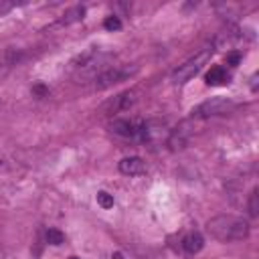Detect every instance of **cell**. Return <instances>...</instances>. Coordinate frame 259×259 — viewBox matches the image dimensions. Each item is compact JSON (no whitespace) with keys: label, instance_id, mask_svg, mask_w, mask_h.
<instances>
[{"label":"cell","instance_id":"6da1fadb","mask_svg":"<svg viewBox=\"0 0 259 259\" xmlns=\"http://www.w3.org/2000/svg\"><path fill=\"white\" fill-rule=\"evenodd\" d=\"M206 231L212 239L221 243H235V241H243L249 235V223L243 217L219 214L206 223Z\"/></svg>","mask_w":259,"mask_h":259},{"label":"cell","instance_id":"7a4b0ae2","mask_svg":"<svg viewBox=\"0 0 259 259\" xmlns=\"http://www.w3.org/2000/svg\"><path fill=\"white\" fill-rule=\"evenodd\" d=\"M210 55H212V49H202L200 53H196L194 57H190L186 63H182V65L172 73V81H174L176 85L188 83V81L202 69V65H206V61L210 59Z\"/></svg>","mask_w":259,"mask_h":259},{"label":"cell","instance_id":"3957f363","mask_svg":"<svg viewBox=\"0 0 259 259\" xmlns=\"http://www.w3.org/2000/svg\"><path fill=\"white\" fill-rule=\"evenodd\" d=\"M138 71V67H127V65H117V67H109L103 69L99 75L93 77V89H107L115 83H121L125 79H130L134 73Z\"/></svg>","mask_w":259,"mask_h":259},{"label":"cell","instance_id":"277c9868","mask_svg":"<svg viewBox=\"0 0 259 259\" xmlns=\"http://www.w3.org/2000/svg\"><path fill=\"white\" fill-rule=\"evenodd\" d=\"M235 101L229 97H210L206 101H202L196 109H192V117H212V115H223L229 113L231 109H235Z\"/></svg>","mask_w":259,"mask_h":259},{"label":"cell","instance_id":"5b68a950","mask_svg":"<svg viewBox=\"0 0 259 259\" xmlns=\"http://www.w3.org/2000/svg\"><path fill=\"white\" fill-rule=\"evenodd\" d=\"M134 101H136V93L134 91H123V93H119V95H115L113 99H109L105 105H103V109H105V113H119V111H125V109H130L132 105H134Z\"/></svg>","mask_w":259,"mask_h":259},{"label":"cell","instance_id":"8992f818","mask_svg":"<svg viewBox=\"0 0 259 259\" xmlns=\"http://www.w3.org/2000/svg\"><path fill=\"white\" fill-rule=\"evenodd\" d=\"M190 136H192V123H190V121H182V123L170 134V138H168L170 150H182V148L188 144Z\"/></svg>","mask_w":259,"mask_h":259},{"label":"cell","instance_id":"52a82bcc","mask_svg":"<svg viewBox=\"0 0 259 259\" xmlns=\"http://www.w3.org/2000/svg\"><path fill=\"white\" fill-rule=\"evenodd\" d=\"M119 172L125 174V176H138V174H144L146 172V164H144L142 158L130 156V158H123L119 162Z\"/></svg>","mask_w":259,"mask_h":259},{"label":"cell","instance_id":"ba28073f","mask_svg":"<svg viewBox=\"0 0 259 259\" xmlns=\"http://www.w3.org/2000/svg\"><path fill=\"white\" fill-rule=\"evenodd\" d=\"M20 61V53L14 49H4L0 51V81L12 71V67Z\"/></svg>","mask_w":259,"mask_h":259},{"label":"cell","instance_id":"9c48e42d","mask_svg":"<svg viewBox=\"0 0 259 259\" xmlns=\"http://www.w3.org/2000/svg\"><path fill=\"white\" fill-rule=\"evenodd\" d=\"M138 123L140 121H130V119H115L109 127L113 134L121 136V138H136L138 136Z\"/></svg>","mask_w":259,"mask_h":259},{"label":"cell","instance_id":"30bf717a","mask_svg":"<svg viewBox=\"0 0 259 259\" xmlns=\"http://www.w3.org/2000/svg\"><path fill=\"white\" fill-rule=\"evenodd\" d=\"M182 247L188 255H196L202 247H204V239L200 233H188L184 239H182Z\"/></svg>","mask_w":259,"mask_h":259},{"label":"cell","instance_id":"8fae6325","mask_svg":"<svg viewBox=\"0 0 259 259\" xmlns=\"http://www.w3.org/2000/svg\"><path fill=\"white\" fill-rule=\"evenodd\" d=\"M229 79H231V75H229L227 69L221 67V65L210 67V71L206 73V83H208V85H225V83H229Z\"/></svg>","mask_w":259,"mask_h":259},{"label":"cell","instance_id":"7c38bea8","mask_svg":"<svg viewBox=\"0 0 259 259\" xmlns=\"http://www.w3.org/2000/svg\"><path fill=\"white\" fill-rule=\"evenodd\" d=\"M83 18H85V6H73V8L65 10L61 24H73V22H79Z\"/></svg>","mask_w":259,"mask_h":259},{"label":"cell","instance_id":"4fadbf2b","mask_svg":"<svg viewBox=\"0 0 259 259\" xmlns=\"http://www.w3.org/2000/svg\"><path fill=\"white\" fill-rule=\"evenodd\" d=\"M249 214L251 217L259 214V194H257V188H253L251 194H249Z\"/></svg>","mask_w":259,"mask_h":259},{"label":"cell","instance_id":"5bb4252c","mask_svg":"<svg viewBox=\"0 0 259 259\" xmlns=\"http://www.w3.org/2000/svg\"><path fill=\"white\" fill-rule=\"evenodd\" d=\"M47 241L51 245H63L65 243V235L59 231V229H49L47 231Z\"/></svg>","mask_w":259,"mask_h":259},{"label":"cell","instance_id":"9a60e30c","mask_svg":"<svg viewBox=\"0 0 259 259\" xmlns=\"http://www.w3.org/2000/svg\"><path fill=\"white\" fill-rule=\"evenodd\" d=\"M97 202H99L101 208H111L113 206V196L109 192L101 190V192H97Z\"/></svg>","mask_w":259,"mask_h":259},{"label":"cell","instance_id":"2e32d148","mask_svg":"<svg viewBox=\"0 0 259 259\" xmlns=\"http://www.w3.org/2000/svg\"><path fill=\"white\" fill-rule=\"evenodd\" d=\"M103 26H105L107 30H119V28H121V20H119L117 16H107L105 22H103Z\"/></svg>","mask_w":259,"mask_h":259},{"label":"cell","instance_id":"e0dca14e","mask_svg":"<svg viewBox=\"0 0 259 259\" xmlns=\"http://www.w3.org/2000/svg\"><path fill=\"white\" fill-rule=\"evenodd\" d=\"M239 61H241V53H229V55H227V63H229V65L235 67Z\"/></svg>","mask_w":259,"mask_h":259},{"label":"cell","instance_id":"ac0fdd59","mask_svg":"<svg viewBox=\"0 0 259 259\" xmlns=\"http://www.w3.org/2000/svg\"><path fill=\"white\" fill-rule=\"evenodd\" d=\"M32 93L38 95V97H45V95L49 93V89H47L45 85H34V87H32Z\"/></svg>","mask_w":259,"mask_h":259},{"label":"cell","instance_id":"d6986e66","mask_svg":"<svg viewBox=\"0 0 259 259\" xmlns=\"http://www.w3.org/2000/svg\"><path fill=\"white\" fill-rule=\"evenodd\" d=\"M14 6H16L14 2H4V4H0V16H4V14H6L8 10H12Z\"/></svg>","mask_w":259,"mask_h":259},{"label":"cell","instance_id":"ffe728a7","mask_svg":"<svg viewBox=\"0 0 259 259\" xmlns=\"http://www.w3.org/2000/svg\"><path fill=\"white\" fill-rule=\"evenodd\" d=\"M111 259H123V257H121V253H113Z\"/></svg>","mask_w":259,"mask_h":259},{"label":"cell","instance_id":"44dd1931","mask_svg":"<svg viewBox=\"0 0 259 259\" xmlns=\"http://www.w3.org/2000/svg\"><path fill=\"white\" fill-rule=\"evenodd\" d=\"M0 259H4V251H2V247H0Z\"/></svg>","mask_w":259,"mask_h":259},{"label":"cell","instance_id":"7402d4cb","mask_svg":"<svg viewBox=\"0 0 259 259\" xmlns=\"http://www.w3.org/2000/svg\"><path fill=\"white\" fill-rule=\"evenodd\" d=\"M69 259H79V257H69Z\"/></svg>","mask_w":259,"mask_h":259}]
</instances>
